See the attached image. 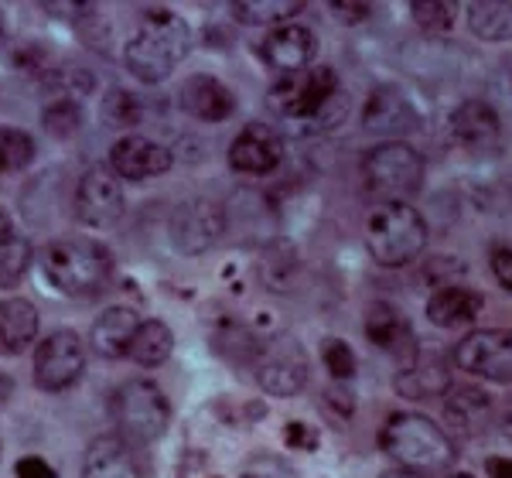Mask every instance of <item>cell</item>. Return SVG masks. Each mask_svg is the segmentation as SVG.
I'll list each match as a JSON object with an SVG mask.
<instances>
[{"label": "cell", "mask_w": 512, "mask_h": 478, "mask_svg": "<svg viewBox=\"0 0 512 478\" xmlns=\"http://www.w3.org/2000/svg\"><path fill=\"white\" fill-rule=\"evenodd\" d=\"M192 52V28L171 7H144L137 18L134 35L123 45V65L127 72L147 86H158L185 62Z\"/></svg>", "instance_id": "6da1fadb"}, {"label": "cell", "mask_w": 512, "mask_h": 478, "mask_svg": "<svg viewBox=\"0 0 512 478\" xmlns=\"http://www.w3.org/2000/svg\"><path fill=\"white\" fill-rule=\"evenodd\" d=\"M41 274L48 284L65 298H89V294L103 291V284L110 280V250L99 246L96 239H55L41 250Z\"/></svg>", "instance_id": "7a4b0ae2"}, {"label": "cell", "mask_w": 512, "mask_h": 478, "mask_svg": "<svg viewBox=\"0 0 512 478\" xmlns=\"http://www.w3.org/2000/svg\"><path fill=\"white\" fill-rule=\"evenodd\" d=\"M379 448L400 468L417 475L444 472L454 458L448 434L431 417H420V414H393L383 424V431H379Z\"/></svg>", "instance_id": "3957f363"}, {"label": "cell", "mask_w": 512, "mask_h": 478, "mask_svg": "<svg viewBox=\"0 0 512 478\" xmlns=\"http://www.w3.org/2000/svg\"><path fill=\"white\" fill-rule=\"evenodd\" d=\"M427 246V222L403 202L376 205L366 219V250L379 267H407Z\"/></svg>", "instance_id": "277c9868"}, {"label": "cell", "mask_w": 512, "mask_h": 478, "mask_svg": "<svg viewBox=\"0 0 512 478\" xmlns=\"http://www.w3.org/2000/svg\"><path fill=\"white\" fill-rule=\"evenodd\" d=\"M113 420L120 434L134 444H151L164 438L171 424V403L164 390L151 379H127L113 393Z\"/></svg>", "instance_id": "5b68a950"}, {"label": "cell", "mask_w": 512, "mask_h": 478, "mask_svg": "<svg viewBox=\"0 0 512 478\" xmlns=\"http://www.w3.org/2000/svg\"><path fill=\"white\" fill-rule=\"evenodd\" d=\"M338 76L332 65H308L301 72H287L274 82L267 103L291 130H301L315 113L338 93Z\"/></svg>", "instance_id": "8992f818"}, {"label": "cell", "mask_w": 512, "mask_h": 478, "mask_svg": "<svg viewBox=\"0 0 512 478\" xmlns=\"http://www.w3.org/2000/svg\"><path fill=\"white\" fill-rule=\"evenodd\" d=\"M366 171V188L379 199L400 202L407 195L420 192L424 185V158L403 140H390V144H379L373 154L362 164Z\"/></svg>", "instance_id": "52a82bcc"}, {"label": "cell", "mask_w": 512, "mask_h": 478, "mask_svg": "<svg viewBox=\"0 0 512 478\" xmlns=\"http://www.w3.org/2000/svg\"><path fill=\"white\" fill-rule=\"evenodd\" d=\"M253 373L270 397H297L308 386V352L294 335H274L253 345Z\"/></svg>", "instance_id": "ba28073f"}, {"label": "cell", "mask_w": 512, "mask_h": 478, "mask_svg": "<svg viewBox=\"0 0 512 478\" xmlns=\"http://www.w3.org/2000/svg\"><path fill=\"white\" fill-rule=\"evenodd\" d=\"M86 369V345L72 328L52 332L35 352V386L45 393H65Z\"/></svg>", "instance_id": "9c48e42d"}, {"label": "cell", "mask_w": 512, "mask_h": 478, "mask_svg": "<svg viewBox=\"0 0 512 478\" xmlns=\"http://www.w3.org/2000/svg\"><path fill=\"white\" fill-rule=\"evenodd\" d=\"M454 362L468 376L489 383H512V328H478L458 342Z\"/></svg>", "instance_id": "30bf717a"}, {"label": "cell", "mask_w": 512, "mask_h": 478, "mask_svg": "<svg viewBox=\"0 0 512 478\" xmlns=\"http://www.w3.org/2000/svg\"><path fill=\"white\" fill-rule=\"evenodd\" d=\"M127 199H123V185L113 175L110 164H93L86 175L79 178L76 188V216L82 226L110 229L123 219Z\"/></svg>", "instance_id": "8fae6325"}, {"label": "cell", "mask_w": 512, "mask_h": 478, "mask_svg": "<svg viewBox=\"0 0 512 478\" xmlns=\"http://www.w3.org/2000/svg\"><path fill=\"white\" fill-rule=\"evenodd\" d=\"M175 154L154 137L144 134H127L110 147V168L120 181H144L158 178L164 171H171Z\"/></svg>", "instance_id": "7c38bea8"}, {"label": "cell", "mask_w": 512, "mask_h": 478, "mask_svg": "<svg viewBox=\"0 0 512 478\" xmlns=\"http://www.w3.org/2000/svg\"><path fill=\"white\" fill-rule=\"evenodd\" d=\"M284 161V137L270 123H246L229 147V168L239 175H267Z\"/></svg>", "instance_id": "4fadbf2b"}, {"label": "cell", "mask_w": 512, "mask_h": 478, "mask_svg": "<svg viewBox=\"0 0 512 478\" xmlns=\"http://www.w3.org/2000/svg\"><path fill=\"white\" fill-rule=\"evenodd\" d=\"M222 226H226V219H222V209L216 202L209 199L185 202L171 216V243H175V250L195 257V253H205L216 243L222 236Z\"/></svg>", "instance_id": "5bb4252c"}, {"label": "cell", "mask_w": 512, "mask_h": 478, "mask_svg": "<svg viewBox=\"0 0 512 478\" xmlns=\"http://www.w3.org/2000/svg\"><path fill=\"white\" fill-rule=\"evenodd\" d=\"M256 55H260V62L267 65V69H277L287 76V72H301V69H308V65H315L318 38H315V31L301 28V24H280V28H274L260 41Z\"/></svg>", "instance_id": "9a60e30c"}, {"label": "cell", "mask_w": 512, "mask_h": 478, "mask_svg": "<svg viewBox=\"0 0 512 478\" xmlns=\"http://www.w3.org/2000/svg\"><path fill=\"white\" fill-rule=\"evenodd\" d=\"M362 123H366V130H373L379 137H400L420 127V110L403 89L383 86L369 96L366 110H362Z\"/></svg>", "instance_id": "2e32d148"}, {"label": "cell", "mask_w": 512, "mask_h": 478, "mask_svg": "<svg viewBox=\"0 0 512 478\" xmlns=\"http://www.w3.org/2000/svg\"><path fill=\"white\" fill-rule=\"evenodd\" d=\"M451 137L468 151H492L502 140V123L492 103L465 100L451 113Z\"/></svg>", "instance_id": "e0dca14e"}, {"label": "cell", "mask_w": 512, "mask_h": 478, "mask_svg": "<svg viewBox=\"0 0 512 478\" xmlns=\"http://www.w3.org/2000/svg\"><path fill=\"white\" fill-rule=\"evenodd\" d=\"M178 103L188 117L202 120V123H222L226 117H233V110H236V100H233V93H229V86H222L216 76L185 79V86L178 89Z\"/></svg>", "instance_id": "ac0fdd59"}, {"label": "cell", "mask_w": 512, "mask_h": 478, "mask_svg": "<svg viewBox=\"0 0 512 478\" xmlns=\"http://www.w3.org/2000/svg\"><path fill=\"white\" fill-rule=\"evenodd\" d=\"M366 339L383 352H393V356H414V332H410L407 318L386 301H373L366 308Z\"/></svg>", "instance_id": "d6986e66"}, {"label": "cell", "mask_w": 512, "mask_h": 478, "mask_svg": "<svg viewBox=\"0 0 512 478\" xmlns=\"http://www.w3.org/2000/svg\"><path fill=\"white\" fill-rule=\"evenodd\" d=\"M448 386H451V373H448V362L441 356H420V352H414L407 366L400 369V376H396V390L407 400L444 397Z\"/></svg>", "instance_id": "ffe728a7"}, {"label": "cell", "mask_w": 512, "mask_h": 478, "mask_svg": "<svg viewBox=\"0 0 512 478\" xmlns=\"http://www.w3.org/2000/svg\"><path fill=\"white\" fill-rule=\"evenodd\" d=\"M82 478H144L130 444L120 434H103L89 444Z\"/></svg>", "instance_id": "44dd1931"}, {"label": "cell", "mask_w": 512, "mask_h": 478, "mask_svg": "<svg viewBox=\"0 0 512 478\" xmlns=\"http://www.w3.org/2000/svg\"><path fill=\"white\" fill-rule=\"evenodd\" d=\"M38 308L24 298L0 301V356H21L38 339Z\"/></svg>", "instance_id": "7402d4cb"}, {"label": "cell", "mask_w": 512, "mask_h": 478, "mask_svg": "<svg viewBox=\"0 0 512 478\" xmlns=\"http://www.w3.org/2000/svg\"><path fill=\"white\" fill-rule=\"evenodd\" d=\"M485 298L472 287H441V291L431 294L427 301V318L434 321L437 328H461V325H472V321L482 315Z\"/></svg>", "instance_id": "603a6c76"}, {"label": "cell", "mask_w": 512, "mask_h": 478, "mask_svg": "<svg viewBox=\"0 0 512 478\" xmlns=\"http://www.w3.org/2000/svg\"><path fill=\"white\" fill-rule=\"evenodd\" d=\"M137 325H140V318L130 308H106L103 315L96 318L89 342H93V349L103 359H123L130 352Z\"/></svg>", "instance_id": "cb8c5ba5"}, {"label": "cell", "mask_w": 512, "mask_h": 478, "mask_svg": "<svg viewBox=\"0 0 512 478\" xmlns=\"http://www.w3.org/2000/svg\"><path fill=\"white\" fill-rule=\"evenodd\" d=\"M444 417H448V424L454 427L458 434H465V438H475V434H482L485 427L492 424V400L485 390H472V386H461V390H454L448 403H444Z\"/></svg>", "instance_id": "d4e9b609"}, {"label": "cell", "mask_w": 512, "mask_h": 478, "mask_svg": "<svg viewBox=\"0 0 512 478\" xmlns=\"http://www.w3.org/2000/svg\"><path fill=\"white\" fill-rule=\"evenodd\" d=\"M171 349H175V332H171L164 321L147 318V321H140V325H137L127 356L134 359L137 366L154 369V366H161V362L171 359Z\"/></svg>", "instance_id": "484cf974"}, {"label": "cell", "mask_w": 512, "mask_h": 478, "mask_svg": "<svg viewBox=\"0 0 512 478\" xmlns=\"http://www.w3.org/2000/svg\"><path fill=\"white\" fill-rule=\"evenodd\" d=\"M468 28L482 41H509L512 38V0H478L468 7Z\"/></svg>", "instance_id": "4316f807"}, {"label": "cell", "mask_w": 512, "mask_h": 478, "mask_svg": "<svg viewBox=\"0 0 512 478\" xmlns=\"http://www.w3.org/2000/svg\"><path fill=\"white\" fill-rule=\"evenodd\" d=\"M301 11V0H236L233 4V18L239 24H284Z\"/></svg>", "instance_id": "83f0119b"}, {"label": "cell", "mask_w": 512, "mask_h": 478, "mask_svg": "<svg viewBox=\"0 0 512 478\" xmlns=\"http://www.w3.org/2000/svg\"><path fill=\"white\" fill-rule=\"evenodd\" d=\"M31 260H35V246L28 243V236L14 233L7 239H0V287L11 291L21 284V277L28 274Z\"/></svg>", "instance_id": "f1b7e54d"}, {"label": "cell", "mask_w": 512, "mask_h": 478, "mask_svg": "<svg viewBox=\"0 0 512 478\" xmlns=\"http://www.w3.org/2000/svg\"><path fill=\"white\" fill-rule=\"evenodd\" d=\"M99 117H103L106 127H113V130H130L144 120V103H140V96L130 93V89L113 86L110 93L103 96Z\"/></svg>", "instance_id": "f546056e"}, {"label": "cell", "mask_w": 512, "mask_h": 478, "mask_svg": "<svg viewBox=\"0 0 512 478\" xmlns=\"http://www.w3.org/2000/svg\"><path fill=\"white\" fill-rule=\"evenodd\" d=\"M35 158V140L18 127H0V175L28 168Z\"/></svg>", "instance_id": "4dcf8cb0"}, {"label": "cell", "mask_w": 512, "mask_h": 478, "mask_svg": "<svg viewBox=\"0 0 512 478\" xmlns=\"http://www.w3.org/2000/svg\"><path fill=\"white\" fill-rule=\"evenodd\" d=\"M45 130L52 137H72L82 127V106L79 100H69V96H55V100L45 103Z\"/></svg>", "instance_id": "1f68e13d"}, {"label": "cell", "mask_w": 512, "mask_h": 478, "mask_svg": "<svg viewBox=\"0 0 512 478\" xmlns=\"http://www.w3.org/2000/svg\"><path fill=\"white\" fill-rule=\"evenodd\" d=\"M349 117V96L338 89V93L328 100L321 110L311 117L308 123H304L301 130H294V134H301V137H308V134H328V130H335V127H342V120Z\"/></svg>", "instance_id": "d6a6232c"}, {"label": "cell", "mask_w": 512, "mask_h": 478, "mask_svg": "<svg viewBox=\"0 0 512 478\" xmlns=\"http://www.w3.org/2000/svg\"><path fill=\"white\" fill-rule=\"evenodd\" d=\"M321 362H325V369L338 383L355 376V352L342 339H325V345H321Z\"/></svg>", "instance_id": "836d02e7"}, {"label": "cell", "mask_w": 512, "mask_h": 478, "mask_svg": "<svg viewBox=\"0 0 512 478\" xmlns=\"http://www.w3.org/2000/svg\"><path fill=\"white\" fill-rule=\"evenodd\" d=\"M414 21L427 31H448L454 24V4H444V0H437V4H431V0L414 4Z\"/></svg>", "instance_id": "e575fe53"}, {"label": "cell", "mask_w": 512, "mask_h": 478, "mask_svg": "<svg viewBox=\"0 0 512 478\" xmlns=\"http://www.w3.org/2000/svg\"><path fill=\"white\" fill-rule=\"evenodd\" d=\"M318 441V431L311 424H304V420H291L284 427V444L294 451H318Z\"/></svg>", "instance_id": "d590c367"}, {"label": "cell", "mask_w": 512, "mask_h": 478, "mask_svg": "<svg viewBox=\"0 0 512 478\" xmlns=\"http://www.w3.org/2000/svg\"><path fill=\"white\" fill-rule=\"evenodd\" d=\"M14 475H18V478H59V475H55V468L48 465L45 458H38V455H24L18 461V468H14Z\"/></svg>", "instance_id": "8d00e7d4"}, {"label": "cell", "mask_w": 512, "mask_h": 478, "mask_svg": "<svg viewBox=\"0 0 512 478\" xmlns=\"http://www.w3.org/2000/svg\"><path fill=\"white\" fill-rule=\"evenodd\" d=\"M369 11L373 7L369 4H349V0H338V4H332V18L342 21V24H359L369 18Z\"/></svg>", "instance_id": "74e56055"}, {"label": "cell", "mask_w": 512, "mask_h": 478, "mask_svg": "<svg viewBox=\"0 0 512 478\" xmlns=\"http://www.w3.org/2000/svg\"><path fill=\"white\" fill-rule=\"evenodd\" d=\"M492 274L506 291H512V250H495L492 253Z\"/></svg>", "instance_id": "f35d334b"}, {"label": "cell", "mask_w": 512, "mask_h": 478, "mask_svg": "<svg viewBox=\"0 0 512 478\" xmlns=\"http://www.w3.org/2000/svg\"><path fill=\"white\" fill-rule=\"evenodd\" d=\"M45 11H52L55 18H89V14H96L93 4H41Z\"/></svg>", "instance_id": "ab89813d"}, {"label": "cell", "mask_w": 512, "mask_h": 478, "mask_svg": "<svg viewBox=\"0 0 512 478\" xmlns=\"http://www.w3.org/2000/svg\"><path fill=\"white\" fill-rule=\"evenodd\" d=\"M284 475H287V468L277 465V461H270V458L256 461V465H250L243 472V478H284Z\"/></svg>", "instance_id": "60d3db41"}, {"label": "cell", "mask_w": 512, "mask_h": 478, "mask_svg": "<svg viewBox=\"0 0 512 478\" xmlns=\"http://www.w3.org/2000/svg\"><path fill=\"white\" fill-rule=\"evenodd\" d=\"M495 89H499L502 103L512 110V59H506L499 65V72H495Z\"/></svg>", "instance_id": "b9f144b4"}, {"label": "cell", "mask_w": 512, "mask_h": 478, "mask_svg": "<svg viewBox=\"0 0 512 478\" xmlns=\"http://www.w3.org/2000/svg\"><path fill=\"white\" fill-rule=\"evenodd\" d=\"M485 472H489V478H512V458H489Z\"/></svg>", "instance_id": "7bdbcfd3"}, {"label": "cell", "mask_w": 512, "mask_h": 478, "mask_svg": "<svg viewBox=\"0 0 512 478\" xmlns=\"http://www.w3.org/2000/svg\"><path fill=\"white\" fill-rule=\"evenodd\" d=\"M7 236H14V219H11V212L0 205V239H7Z\"/></svg>", "instance_id": "ee69618b"}, {"label": "cell", "mask_w": 512, "mask_h": 478, "mask_svg": "<svg viewBox=\"0 0 512 478\" xmlns=\"http://www.w3.org/2000/svg\"><path fill=\"white\" fill-rule=\"evenodd\" d=\"M14 393V379L4 373V369H0V403H4L7 397H11Z\"/></svg>", "instance_id": "f6af8a7d"}, {"label": "cell", "mask_w": 512, "mask_h": 478, "mask_svg": "<svg viewBox=\"0 0 512 478\" xmlns=\"http://www.w3.org/2000/svg\"><path fill=\"white\" fill-rule=\"evenodd\" d=\"M502 431L512 438V397L506 400V407H502Z\"/></svg>", "instance_id": "bcb514c9"}, {"label": "cell", "mask_w": 512, "mask_h": 478, "mask_svg": "<svg viewBox=\"0 0 512 478\" xmlns=\"http://www.w3.org/2000/svg\"><path fill=\"white\" fill-rule=\"evenodd\" d=\"M379 478H424V475H417V472H407V468H390V472H383Z\"/></svg>", "instance_id": "7dc6e473"}, {"label": "cell", "mask_w": 512, "mask_h": 478, "mask_svg": "<svg viewBox=\"0 0 512 478\" xmlns=\"http://www.w3.org/2000/svg\"><path fill=\"white\" fill-rule=\"evenodd\" d=\"M448 478H475V475H465V472H454V475H448Z\"/></svg>", "instance_id": "c3c4849f"}, {"label": "cell", "mask_w": 512, "mask_h": 478, "mask_svg": "<svg viewBox=\"0 0 512 478\" xmlns=\"http://www.w3.org/2000/svg\"><path fill=\"white\" fill-rule=\"evenodd\" d=\"M212 478H216V475H212Z\"/></svg>", "instance_id": "681fc988"}]
</instances>
